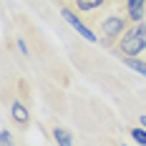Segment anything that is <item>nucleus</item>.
Returning a JSON list of instances; mask_svg holds the SVG:
<instances>
[{"instance_id":"obj_7","label":"nucleus","mask_w":146,"mask_h":146,"mask_svg":"<svg viewBox=\"0 0 146 146\" xmlns=\"http://www.w3.org/2000/svg\"><path fill=\"white\" fill-rule=\"evenodd\" d=\"M126 66L129 68H133L136 73H141V76H146V63L139 58H133V56H126Z\"/></svg>"},{"instance_id":"obj_10","label":"nucleus","mask_w":146,"mask_h":146,"mask_svg":"<svg viewBox=\"0 0 146 146\" xmlns=\"http://www.w3.org/2000/svg\"><path fill=\"white\" fill-rule=\"evenodd\" d=\"M0 141H3V144H10L13 139H10V133H8V131H3V136H0Z\"/></svg>"},{"instance_id":"obj_4","label":"nucleus","mask_w":146,"mask_h":146,"mask_svg":"<svg viewBox=\"0 0 146 146\" xmlns=\"http://www.w3.org/2000/svg\"><path fill=\"white\" fill-rule=\"evenodd\" d=\"M129 18H131L133 23L136 20H141L144 18V10H146V0H129Z\"/></svg>"},{"instance_id":"obj_1","label":"nucleus","mask_w":146,"mask_h":146,"mask_svg":"<svg viewBox=\"0 0 146 146\" xmlns=\"http://www.w3.org/2000/svg\"><path fill=\"white\" fill-rule=\"evenodd\" d=\"M118 50L123 56H139L141 50H146V23L144 20H136L133 28H129L123 33Z\"/></svg>"},{"instance_id":"obj_2","label":"nucleus","mask_w":146,"mask_h":146,"mask_svg":"<svg viewBox=\"0 0 146 146\" xmlns=\"http://www.w3.org/2000/svg\"><path fill=\"white\" fill-rule=\"evenodd\" d=\"M103 38L106 40H116L118 35L123 33V28H126V20L121 18V15H111L108 20H103Z\"/></svg>"},{"instance_id":"obj_5","label":"nucleus","mask_w":146,"mask_h":146,"mask_svg":"<svg viewBox=\"0 0 146 146\" xmlns=\"http://www.w3.org/2000/svg\"><path fill=\"white\" fill-rule=\"evenodd\" d=\"M13 118L20 123V126H25V123H28V111H25V106H23V103H18V101L13 103Z\"/></svg>"},{"instance_id":"obj_3","label":"nucleus","mask_w":146,"mask_h":146,"mask_svg":"<svg viewBox=\"0 0 146 146\" xmlns=\"http://www.w3.org/2000/svg\"><path fill=\"white\" fill-rule=\"evenodd\" d=\"M60 15H63V18H66V20L71 23V28H76L78 33H81V35H83V38H86V40L96 43V35H93V33H91V30H88L86 25H83V23H81V20H78V18H76V15L71 13V10H68V8H63V10H60Z\"/></svg>"},{"instance_id":"obj_8","label":"nucleus","mask_w":146,"mask_h":146,"mask_svg":"<svg viewBox=\"0 0 146 146\" xmlns=\"http://www.w3.org/2000/svg\"><path fill=\"white\" fill-rule=\"evenodd\" d=\"M53 139H56V141H58V144H73V136L68 131H66V129H56V131H53Z\"/></svg>"},{"instance_id":"obj_9","label":"nucleus","mask_w":146,"mask_h":146,"mask_svg":"<svg viewBox=\"0 0 146 146\" xmlns=\"http://www.w3.org/2000/svg\"><path fill=\"white\" fill-rule=\"evenodd\" d=\"M131 136L136 139V141H141V144H146V133L141 131V129H133V131H131Z\"/></svg>"},{"instance_id":"obj_11","label":"nucleus","mask_w":146,"mask_h":146,"mask_svg":"<svg viewBox=\"0 0 146 146\" xmlns=\"http://www.w3.org/2000/svg\"><path fill=\"white\" fill-rule=\"evenodd\" d=\"M139 121H141V123H144V126H146V116H141V118H139Z\"/></svg>"},{"instance_id":"obj_6","label":"nucleus","mask_w":146,"mask_h":146,"mask_svg":"<svg viewBox=\"0 0 146 146\" xmlns=\"http://www.w3.org/2000/svg\"><path fill=\"white\" fill-rule=\"evenodd\" d=\"M103 5V0H76V8L78 10H96V8H101Z\"/></svg>"}]
</instances>
